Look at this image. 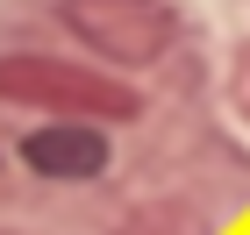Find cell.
<instances>
[{"label":"cell","instance_id":"obj_3","mask_svg":"<svg viewBox=\"0 0 250 235\" xmlns=\"http://www.w3.org/2000/svg\"><path fill=\"white\" fill-rule=\"evenodd\" d=\"M21 164H29V171H43V178H100L107 143H100V128L50 121V128H29V136H21Z\"/></svg>","mask_w":250,"mask_h":235},{"label":"cell","instance_id":"obj_1","mask_svg":"<svg viewBox=\"0 0 250 235\" xmlns=\"http://www.w3.org/2000/svg\"><path fill=\"white\" fill-rule=\"evenodd\" d=\"M0 100L15 107H43V114H100V121H136V93L107 72H86L72 57H0Z\"/></svg>","mask_w":250,"mask_h":235},{"label":"cell","instance_id":"obj_2","mask_svg":"<svg viewBox=\"0 0 250 235\" xmlns=\"http://www.w3.org/2000/svg\"><path fill=\"white\" fill-rule=\"evenodd\" d=\"M64 21L79 29V43H93L115 64H150L172 43V7L165 0H64Z\"/></svg>","mask_w":250,"mask_h":235}]
</instances>
